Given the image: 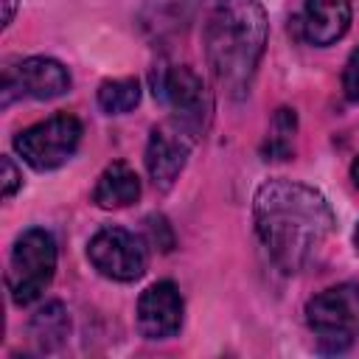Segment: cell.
<instances>
[{"instance_id":"obj_11","label":"cell","mask_w":359,"mask_h":359,"mask_svg":"<svg viewBox=\"0 0 359 359\" xmlns=\"http://www.w3.org/2000/svg\"><path fill=\"white\" fill-rule=\"evenodd\" d=\"M297 25L306 42L317 48L334 45L351 25V0H306Z\"/></svg>"},{"instance_id":"obj_6","label":"cell","mask_w":359,"mask_h":359,"mask_svg":"<svg viewBox=\"0 0 359 359\" xmlns=\"http://www.w3.org/2000/svg\"><path fill=\"white\" fill-rule=\"evenodd\" d=\"M79 143H81V123L67 112L39 121L14 137V149L36 171L59 168L76 154Z\"/></svg>"},{"instance_id":"obj_1","label":"cell","mask_w":359,"mask_h":359,"mask_svg":"<svg viewBox=\"0 0 359 359\" xmlns=\"http://www.w3.org/2000/svg\"><path fill=\"white\" fill-rule=\"evenodd\" d=\"M255 233L283 272H303L334 233V210L320 191L294 180H269L252 205Z\"/></svg>"},{"instance_id":"obj_18","label":"cell","mask_w":359,"mask_h":359,"mask_svg":"<svg viewBox=\"0 0 359 359\" xmlns=\"http://www.w3.org/2000/svg\"><path fill=\"white\" fill-rule=\"evenodd\" d=\"M20 171H17V165L11 163V157H3V196L6 199H11L14 194H17V188H20Z\"/></svg>"},{"instance_id":"obj_5","label":"cell","mask_w":359,"mask_h":359,"mask_svg":"<svg viewBox=\"0 0 359 359\" xmlns=\"http://www.w3.org/2000/svg\"><path fill=\"white\" fill-rule=\"evenodd\" d=\"M53 272H56V241H53V236L42 227L25 230L14 241V250H11V258H8L6 280H8L11 300L17 306L34 303L48 289V283L53 280Z\"/></svg>"},{"instance_id":"obj_3","label":"cell","mask_w":359,"mask_h":359,"mask_svg":"<svg viewBox=\"0 0 359 359\" xmlns=\"http://www.w3.org/2000/svg\"><path fill=\"white\" fill-rule=\"evenodd\" d=\"M151 87H154V98L163 107H168L171 126H177L191 143L199 140L213 112V98L205 90V81L188 65H171L154 70Z\"/></svg>"},{"instance_id":"obj_16","label":"cell","mask_w":359,"mask_h":359,"mask_svg":"<svg viewBox=\"0 0 359 359\" xmlns=\"http://www.w3.org/2000/svg\"><path fill=\"white\" fill-rule=\"evenodd\" d=\"M294 132H297V118L294 109H278L269 126V137L264 146V160H286L294 151Z\"/></svg>"},{"instance_id":"obj_20","label":"cell","mask_w":359,"mask_h":359,"mask_svg":"<svg viewBox=\"0 0 359 359\" xmlns=\"http://www.w3.org/2000/svg\"><path fill=\"white\" fill-rule=\"evenodd\" d=\"M351 180H353V185L359 188V157H356L353 165H351Z\"/></svg>"},{"instance_id":"obj_2","label":"cell","mask_w":359,"mask_h":359,"mask_svg":"<svg viewBox=\"0 0 359 359\" xmlns=\"http://www.w3.org/2000/svg\"><path fill=\"white\" fill-rule=\"evenodd\" d=\"M266 14L258 0H219L205 22V56L216 84L244 98L266 48Z\"/></svg>"},{"instance_id":"obj_12","label":"cell","mask_w":359,"mask_h":359,"mask_svg":"<svg viewBox=\"0 0 359 359\" xmlns=\"http://www.w3.org/2000/svg\"><path fill=\"white\" fill-rule=\"evenodd\" d=\"M199 8L202 0H143L137 22L151 39H171L196 20Z\"/></svg>"},{"instance_id":"obj_8","label":"cell","mask_w":359,"mask_h":359,"mask_svg":"<svg viewBox=\"0 0 359 359\" xmlns=\"http://www.w3.org/2000/svg\"><path fill=\"white\" fill-rule=\"evenodd\" d=\"M67 90H70V73L62 62L50 56H31L22 59L17 67L3 70V107H8L14 95L50 101L65 95Z\"/></svg>"},{"instance_id":"obj_13","label":"cell","mask_w":359,"mask_h":359,"mask_svg":"<svg viewBox=\"0 0 359 359\" xmlns=\"http://www.w3.org/2000/svg\"><path fill=\"white\" fill-rule=\"evenodd\" d=\"M140 196V180L135 174V168H129L126 163H112L101 171L95 188H93V202L98 208L115 210V208H126Z\"/></svg>"},{"instance_id":"obj_15","label":"cell","mask_w":359,"mask_h":359,"mask_svg":"<svg viewBox=\"0 0 359 359\" xmlns=\"http://www.w3.org/2000/svg\"><path fill=\"white\" fill-rule=\"evenodd\" d=\"M140 104L137 79H109L98 87V107L109 115H123Z\"/></svg>"},{"instance_id":"obj_7","label":"cell","mask_w":359,"mask_h":359,"mask_svg":"<svg viewBox=\"0 0 359 359\" xmlns=\"http://www.w3.org/2000/svg\"><path fill=\"white\" fill-rule=\"evenodd\" d=\"M87 258L104 278L121 283L137 280L149 264L146 241L126 227H101L87 244Z\"/></svg>"},{"instance_id":"obj_21","label":"cell","mask_w":359,"mask_h":359,"mask_svg":"<svg viewBox=\"0 0 359 359\" xmlns=\"http://www.w3.org/2000/svg\"><path fill=\"white\" fill-rule=\"evenodd\" d=\"M353 244H356V250H359V227H356V233H353Z\"/></svg>"},{"instance_id":"obj_19","label":"cell","mask_w":359,"mask_h":359,"mask_svg":"<svg viewBox=\"0 0 359 359\" xmlns=\"http://www.w3.org/2000/svg\"><path fill=\"white\" fill-rule=\"evenodd\" d=\"M14 6H17V0H6V17H3V25L11 22V17H14Z\"/></svg>"},{"instance_id":"obj_14","label":"cell","mask_w":359,"mask_h":359,"mask_svg":"<svg viewBox=\"0 0 359 359\" xmlns=\"http://www.w3.org/2000/svg\"><path fill=\"white\" fill-rule=\"evenodd\" d=\"M70 331V320L62 303H48L45 309H39L31 320V339L39 351H53L65 342Z\"/></svg>"},{"instance_id":"obj_17","label":"cell","mask_w":359,"mask_h":359,"mask_svg":"<svg viewBox=\"0 0 359 359\" xmlns=\"http://www.w3.org/2000/svg\"><path fill=\"white\" fill-rule=\"evenodd\" d=\"M342 90L351 101L359 104V48L348 56L345 62V70H342Z\"/></svg>"},{"instance_id":"obj_9","label":"cell","mask_w":359,"mask_h":359,"mask_svg":"<svg viewBox=\"0 0 359 359\" xmlns=\"http://www.w3.org/2000/svg\"><path fill=\"white\" fill-rule=\"evenodd\" d=\"M182 325V297L171 280L151 283L137 300V328L146 339H168Z\"/></svg>"},{"instance_id":"obj_4","label":"cell","mask_w":359,"mask_h":359,"mask_svg":"<svg viewBox=\"0 0 359 359\" xmlns=\"http://www.w3.org/2000/svg\"><path fill=\"white\" fill-rule=\"evenodd\" d=\"M306 323L320 351L342 353L359 339V283H339L306 303Z\"/></svg>"},{"instance_id":"obj_10","label":"cell","mask_w":359,"mask_h":359,"mask_svg":"<svg viewBox=\"0 0 359 359\" xmlns=\"http://www.w3.org/2000/svg\"><path fill=\"white\" fill-rule=\"evenodd\" d=\"M188 149H191V140L177 126L168 123V126H154L151 129L149 146H146V168H149L151 182L160 191H168L174 185V180L185 168Z\"/></svg>"}]
</instances>
